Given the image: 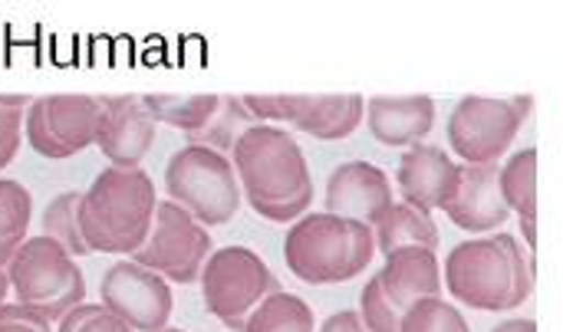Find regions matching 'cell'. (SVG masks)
I'll return each instance as SVG.
<instances>
[{
  "instance_id": "cell-9",
  "label": "cell",
  "mask_w": 563,
  "mask_h": 332,
  "mask_svg": "<svg viewBox=\"0 0 563 332\" xmlns=\"http://www.w3.org/2000/svg\"><path fill=\"white\" fill-rule=\"evenodd\" d=\"M211 254V234L175 201H158L152 228L132 261L172 284H195Z\"/></svg>"
},
{
  "instance_id": "cell-23",
  "label": "cell",
  "mask_w": 563,
  "mask_h": 332,
  "mask_svg": "<svg viewBox=\"0 0 563 332\" xmlns=\"http://www.w3.org/2000/svg\"><path fill=\"white\" fill-rule=\"evenodd\" d=\"M139 99L155 122L181 129L185 135H195L221 106V96H139Z\"/></svg>"
},
{
  "instance_id": "cell-12",
  "label": "cell",
  "mask_w": 563,
  "mask_h": 332,
  "mask_svg": "<svg viewBox=\"0 0 563 332\" xmlns=\"http://www.w3.org/2000/svg\"><path fill=\"white\" fill-rule=\"evenodd\" d=\"M102 307L132 332L165 330L175 313V297L165 277L139 267L135 261H115L99 284Z\"/></svg>"
},
{
  "instance_id": "cell-32",
  "label": "cell",
  "mask_w": 563,
  "mask_h": 332,
  "mask_svg": "<svg viewBox=\"0 0 563 332\" xmlns=\"http://www.w3.org/2000/svg\"><path fill=\"white\" fill-rule=\"evenodd\" d=\"M492 332H538V323H534V320L518 317V320H505V323H498Z\"/></svg>"
},
{
  "instance_id": "cell-17",
  "label": "cell",
  "mask_w": 563,
  "mask_h": 332,
  "mask_svg": "<svg viewBox=\"0 0 563 332\" xmlns=\"http://www.w3.org/2000/svg\"><path fill=\"white\" fill-rule=\"evenodd\" d=\"M366 122L379 145L412 148L422 145L435 125L432 96H376L366 102Z\"/></svg>"
},
{
  "instance_id": "cell-19",
  "label": "cell",
  "mask_w": 563,
  "mask_h": 332,
  "mask_svg": "<svg viewBox=\"0 0 563 332\" xmlns=\"http://www.w3.org/2000/svg\"><path fill=\"white\" fill-rule=\"evenodd\" d=\"M376 244L383 251V257L402 251V247H426V251H439V224L432 214L416 211L406 201H393L389 211L376 221L373 228Z\"/></svg>"
},
{
  "instance_id": "cell-4",
  "label": "cell",
  "mask_w": 563,
  "mask_h": 332,
  "mask_svg": "<svg viewBox=\"0 0 563 332\" xmlns=\"http://www.w3.org/2000/svg\"><path fill=\"white\" fill-rule=\"evenodd\" d=\"M376 254V234L369 224L336 218V214H307L297 218L284 241V261L294 277L313 287L346 284L360 277Z\"/></svg>"
},
{
  "instance_id": "cell-6",
  "label": "cell",
  "mask_w": 563,
  "mask_h": 332,
  "mask_svg": "<svg viewBox=\"0 0 563 332\" xmlns=\"http://www.w3.org/2000/svg\"><path fill=\"white\" fill-rule=\"evenodd\" d=\"M165 188L168 201L185 208L201 228L228 224L244 201L231 158L205 145H185L168 158Z\"/></svg>"
},
{
  "instance_id": "cell-11",
  "label": "cell",
  "mask_w": 563,
  "mask_h": 332,
  "mask_svg": "<svg viewBox=\"0 0 563 332\" xmlns=\"http://www.w3.org/2000/svg\"><path fill=\"white\" fill-rule=\"evenodd\" d=\"M254 122H290L294 129L320 139L340 142L363 125V96H241Z\"/></svg>"
},
{
  "instance_id": "cell-28",
  "label": "cell",
  "mask_w": 563,
  "mask_h": 332,
  "mask_svg": "<svg viewBox=\"0 0 563 332\" xmlns=\"http://www.w3.org/2000/svg\"><path fill=\"white\" fill-rule=\"evenodd\" d=\"M33 99L30 96H0V171L16 158L23 139V112Z\"/></svg>"
},
{
  "instance_id": "cell-33",
  "label": "cell",
  "mask_w": 563,
  "mask_h": 332,
  "mask_svg": "<svg viewBox=\"0 0 563 332\" xmlns=\"http://www.w3.org/2000/svg\"><path fill=\"white\" fill-rule=\"evenodd\" d=\"M7 294H10V280H7V270H0V307L7 303Z\"/></svg>"
},
{
  "instance_id": "cell-34",
  "label": "cell",
  "mask_w": 563,
  "mask_h": 332,
  "mask_svg": "<svg viewBox=\"0 0 563 332\" xmlns=\"http://www.w3.org/2000/svg\"><path fill=\"white\" fill-rule=\"evenodd\" d=\"M155 332H185V330H172V327H165V330H155Z\"/></svg>"
},
{
  "instance_id": "cell-29",
  "label": "cell",
  "mask_w": 563,
  "mask_h": 332,
  "mask_svg": "<svg viewBox=\"0 0 563 332\" xmlns=\"http://www.w3.org/2000/svg\"><path fill=\"white\" fill-rule=\"evenodd\" d=\"M56 332H132L119 317H112L102 303H79L73 307Z\"/></svg>"
},
{
  "instance_id": "cell-10",
  "label": "cell",
  "mask_w": 563,
  "mask_h": 332,
  "mask_svg": "<svg viewBox=\"0 0 563 332\" xmlns=\"http://www.w3.org/2000/svg\"><path fill=\"white\" fill-rule=\"evenodd\" d=\"M99 96H36L23 112V132L36 155L73 158L96 142Z\"/></svg>"
},
{
  "instance_id": "cell-3",
  "label": "cell",
  "mask_w": 563,
  "mask_h": 332,
  "mask_svg": "<svg viewBox=\"0 0 563 332\" xmlns=\"http://www.w3.org/2000/svg\"><path fill=\"white\" fill-rule=\"evenodd\" d=\"M155 185L142 168H106L79 195V234L89 254H135L152 228Z\"/></svg>"
},
{
  "instance_id": "cell-25",
  "label": "cell",
  "mask_w": 563,
  "mask_h": 332,
  "mask_svg": "<svg viewBox=\"0 0 563 332\" xmlns=\"http://www.w3.org/2000/svg\"><path fill=\"white\" fill-rule=\"evenodd\" d=\"M79 195L82 191H63L49 201V208L43 211V234L53 237L69 257H82L89 254L82 234H79Z\"/></svg>"
},
{
  "instance_id": "cell-1",
  "label": "cell",
  "mask_w": 563,
  "mask_h": 332,
  "mask_svg": "<svg viewBox=\"0 0 563 332\" xmlns=\"http://www.w3.org/2000/svg\"><path fill=\"white\" fill-rule=\"evenodd\" d=\"M241 198L274 221L294 224L313 204V178L297 139L274 125H251L231 148Z\"/></svg>"
},
{
  "instance_id": "cell-5",
  "label": "cell",
  "mask_w": 563,
  "mask_h": 332,
  "mask_svg": "<svg viewBox=\"0 0 563 332\" xmlns=\"http://www.w3.org/2000/svg\"><path fill=\"white\" fill-rule=\"evenodd\" d=\"M10 290L20 307H30L46 323H59L73 307L86 300V280L79 264L46 234L26 237L7 264Z\"/></svg>"
},
{
  "instance_id": "cell-2",
  "label": "cell",
  "mask_w": 563,
  "mask_h": 332,
  "mask_svg": "<svg viewBox=\"0 0 563 332\" xmlns=\"http://www.w3.org/2000/svg\"><path fill=\"white\" fill-rule=\"evenodd\" d=\"M442 287L459 307L508 313L525 307L534 290V257L518 244L515 234L462 241L445 261Z\"/></svg>"
},
{
  "instance_id": "cell-27",
  "label": "cell",
  "mask_w": 563,
  "mask_h": 332,
  "mask_svg": "<svg viewBox=\"0 0 563 332\" xmlns=\"http://www.w3.org/2000/svg\"><path fill=\"white\" fill-rule=\"evenodd\" d=\"M360 320L366 332H399L402 323V310L383 294L379 280H369L363 297H360Z\"/></svg>"
},
{
  "instance_id": "cell-24",
  "label": "cell",
  "mask_w": 563,
  "mask_h": 332,
  "mask_svg": "<svg viewBox=\"0 0 563 332\" xmlns=\"http://www.w3.org/2000/svg\"><path fill=\"white\" fill-rule=\"evenodd\" d=\"M254 125V115L244 109L241 96H221V106L214 109V115L195 132L188 135L191 142L188 145H205V148H214V152H228L234 148V142Z\"/></svg>"
},
{
  "instance_id": "cell-22",
  "label": "cell",
  "mask_w": 563,
  "mask_h": 332,
  "mask_svg": "<svg viewBox=\"0 0 563 332\" xmlns=\"http://www.w3.org/2000/svg\"><path fill=\"white\" fill-rule=\"evenodd\" d=\"M33 218V198L20 181L0 178V270H7L16 247L26 241Z\"/></svg>"
},
{
  "instance_id": "cell-21",
  "label": "cell",
  "mask_w": 563,
  "mask_h": 332,
  "mask_svg": "<svg viewBox=\"0 0 563 332\" xmlns=\"http://www.w3.org/2000/svg\"><path fill=\"white\" fill-rule=\"evenodd\" d=\"M238 332H317V320L300 297L277 290L244 317Z\"/></svg>"
},
{
  "instance_id": "cell-7",
  "label": "cell",
  "mask_w": 563,
  "mask_h": 332,
  "mask_svg": "<svg viewBox=\"0 0 563 332\" xmlns=\"http://www.w3.org/2000/svg\"><path fill=\"white\" fill-rule=\"evenodd\" d=\"M205 307L231 332L241 330L244 317L271 294L284 290L274 270L251 247H221L208 254L201 274Z\"/></svg>"
},
{
  "instance_id": "cell-26",
  "label": "cell",
  "mask_w": 563,
  "mask_h": 332,
  "mask_svg": "<svg viewBox=\"0 0 563 332\" xmlns=\"http://www.w3.org/2000/svg\"><path fill=\"white\" fill-rule=\"evenodd\" d=\"M399 332H472V327L455 303H445L442 297H429L402 313Z\"/></svg>"
},
{
  "instance_id": "cell-13",
  "label": "cell",
  "mask_w": 563,
  "mask_h": 332,
  "mask_svg": "<svg viewBox=\"0 0 563 332\" xmlns=\"http://www.w3.org/2000/svg\"><path fill=\"white\" fill-rule=\"evenodd\" d=\"M155 119L139 96H99L96 148L112 168H139L155 142Z\"/></svg>"
},
{
  "instance_id": "cell-20",
  "label": "cell",
  "mask_w": 563,
  "mask_h": 332,
  "mask_svg": "<svg viewBox=\"0 0 563 332\" xmlns=\"http://www.w3.org/2000/svg\"><path fill=\"white\" fill-rule=\"evenodd\" d=\"M498 188L508 204L521 218V224L538 221V148L515 152L505 165H498Z\"/></svg>"
},
{
  "instance_id": "cell-15",
  "label": "cell",
  "mask_w": 563,
  "mask_h": 332,
  "mask_svg": "<svg viewBox=\"0 0 563 332\" xmlns=\"http://www.w3.org/2000/svg\"><path fill=\"white\" fill-rule=\"evenodd\" d=\"M459 175H462V165H455L445 148H435L426 142L412 145L399 158V171H396L402 201L422 214L442 211L449 204V198L459 188Z\"/></svg>"
},
{
  "instance_id": "cell-16",
  "label": "cell",
  "mask_w": 563,
  "mask_h": 332,
  "mask_svg": "<svg viewBox=\"0 0 563 332\" xmlns=\"http://www.w3.org/2000/svg\"><path fill=\"white\" fill-rule=\"evenodd\" d=\"M452 224H459L468 234H488L501 228L511 211L498 188V162L492 165H465L459 175V188L442 208Z\"/></svg>"
},
{
  "instance_id": "cell-30",
  "label": "cell",
  "mask_w": 563,
  "mask_h": 332,
  "mask_svg": "<svg viewBox=\"0 0 563 332\" xmlns=\"http://www.w3.org/2000/svg\"><path fill=\"white\" fill-rule=\"evenodd\" d=\"M0 332H53L49 323L33 313L30 307H20V303H3L0 307Z\"/></svg>"
},
{
  "instance_id": "cell-18",
  "label": "cell",
  "mask_w": 563,
  "mask_h": 332,
  "mask_svg": "<svg viewBox=\"0 0 563 332\" xmlns=\"http://www.w3.org/2000/svg\"><path fill=\"white\" fill-rule=\"evenodd\" d=\"M383 294L406 313L412 303L442 297V274H439V257L435 251L426 247H402L386 257L383 274L376 277Z\"/></svg>"
},
{
  "instance_id": "cell-14",
  "label": "cell",
  "mask_w": 563,
  "mask_h": 332,
  "mask_svg": "<svg viewBox=\"0 0 563 332\" xmlns=\"http://www.w3.org/2000/svg\"><path fill=\"white\" fill-rule=\"evenodd\" d=\"M389 204H393V188L383 168L369 162H343L333 168L327 181V214L376 228V221L389 211Z\"/></svg>"
},
{
  "instance_id": "cell-8",
  "label": "cell",
  "mask_w": 563,
  "mask_h": 332,
  "mask_svg": "<svg viewBox=\"0 0 563 332\" xmlns=\"http://www.w3.org/2000/svg\"><path fill=\"white\" fill-rule=\"evenodd\" d=\"M528 112L531 96H465L449 112V142L468 165H492L511 152Z\"/></svg>"
},
{
  "instance_id": "cell-31",
  "label": "cell",
  "mask_w": 563,
  "mask_h": 332,
  "mask_svg": "<svg viewBox=\"0 0 563 332\" xmlns=\"http://www.w3.org/2000/svg\"><path fill=\"white\" fill-rule=\"evenodd\" d=\"M320 332H366L363 327V320H360V313H353V310H343V313H333Z\"/></svg>"
}]
</instances>
